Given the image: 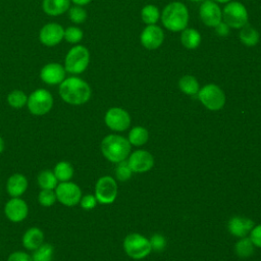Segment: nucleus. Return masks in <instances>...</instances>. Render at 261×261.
Instances as JSON below:
<instances>
[{"mask_svg": "<svg viewBox=\"0 0 261 261\" xmlns=\"http://www.w3.org/2000/svg\"><path fill=\"white\" fill-rule=\"evenodd\" d=\"M59 95L65 103L77 106L90 100L92 90L86 81L77 76H70L64 79L59 85Z\"/></svg>", "mask_w": 261, "mask_h": 261, "instance_id": "obj_1", "label": "nucleus"}, {"mask_svg": "<svg viewBox=\"0 0 261 261\" xmlns=\"http://www.w3.org/2000/svg\"><path fill=\"white\" fill-rule=\"evenodd\" d=\"M163 25L171 32L184 31L189 22V11L187 6L181 2H171L167 4L161 15Z\"/></svg>", "mask_w": 261, "mask_h": 261, "instance_id": "obj_2", "label": "nucleus"}, {"mask_svg": "<svg viewBox=\"0 0 261 261\" xmlns=\"http://www.w3.org/2000/svg\"><path fill=\"white\" fill-rule=\"evenodd\" d=\"M101 151L106 159L118 163L127 157L130 151V144L121 136L109 135L102 140Z\"/></svg>", "mask_w": 261, "mask_h": 261, "instance_id": "obj_3", "label": "nucleus"}, {"mask_svg": "<svg viewBox=\"0 0 261 261\" xmlns=\"http://www.w3.org/2000/svg\"><path fill=\"white\" fill-rule=\"evenodd\" d=\"M90 62V52L83 45L73 46L66 54L64 68L68 73L80 74L84 72Z\"/></svg>", "mask_w": 261, "mask_h": 261, "instance_id": "obj_4", "label": "nucleus"}, {"mask_svg": "<svg viewBox=\"0 0 261 261\" xmlns=\"http://www.w3.org/2000/svg\"><path fill=\"white\" fill-rule=\"evenodd\" d=\"M27 106L33 115H45L52 109L53 96L46 89H37L28 96Z\"/></svg>", "mask_w": 261, "mask_h": 261, "instance_id": "obj_5", "label": "nucleus"}, {"mask_svg": "<svg viewBox=\"0 0 261 261\" xmlns=\"http://www.w3.org/2000/svg\"><path fill=\"white\" fill-rule=\"evenodd\" d=\"M222 20L229 28L242 29L248 23V10L241 2L230 1L222 11Z\"/></svg>", "mask_w": 261, "mask_h": 261, "instance_id": "obj_6", "label": "nucleus"}, {"mask_svg": "<svg viewBox=\"0 0 261 261\" xmlns=\"http://www.w3.org/2000/svg\"><path fill=\"white\" fill-rule=\"evenodd\" d=\"M199 100L209 110H219L224 106V92L216 85L209 84L201 88L198 92Z\"/></svg>", "mask_w": 261, "mask_h": 261, "instance_id": "obj_7", "label": "nucleus"}, {"mask_svg": "<svg viewBox=\"0 0 261 261\" xmlns=\"http://www.w3.org/2000/svg\"><path fill=\"white\" fill-rule=\"evenodd\" d=\"M123 249L134 259H142L152 250L150 241L139 233L128 234L123 241Z\"/></svg>", "mask_w": 261, "mask_h": 261, "instance_id": "obj_8", "label": "nucleus"}, {"mask_svg": "<svg viewBox=\"0 0 261 261\" xmlns=\"http://www.w3.org/2000/svg\"><path fill=\"white\" fill-rule=\"evenodd\" d=\"M55 194L57 201L67 207L75 206L80 203L82 198L81 188L72 181H62L58 182L55 188Z\"/></svg>", "mask_w": 261, "mask_h": 261, "instance_id": "obj_9", "label": "nucleus"}, {"mask_svg": "<svg viewBox=\"0 0 261 261\" xmlns=\"http://www.w3.org/2000/svg\"><path fill=\"white\" fill-rule=\"evenodd\" d=\"M117 196V184L113 177H100L95 186V197L101 204H111Z\"/></svg>", "mask_w": 261, "mask_h": 261, "instance_id": "obj_10", "label": "nucleus"}, {"mask_svg": "<svg viewBox=\"0 0 261 261\" xmlns=\"http://www.w3.org/2000/svg\"><path fill=\"white\" fill-rule=\"evenodd\" d=\"M4 214L11 222H21L29 214V206L20 197H13L4 205Z\"/></svg>", "mask_w": 261, "mask_h": 261, "instance_id": "obj_11", "label": "nucleus"}, {"mask_svg": "<svg viewBox=\"0 0 261 261\" xmlns=\"http://www.w3.org/2000/svg\"><path fill=\"white\" fill-rule=\"evenodd\" d=\"M104 120L109 128L116 132L125 130L130 123L129 114L124 109L119 107H112L108 109Z\"/></svg>", "mask_w": 261, "mask_h": 261, "instance_id": "obj_12", "label": "nucleus"}, {"mask_svg": "<svg viewBox=\"0 0 261 261\" xmlns=\"http://www.w3.org/2000/svg\"><path fill=\"white\" fill-rule=\"evenodd\" d=\"M199 14L203 23L210 28H215L222 20V11L212 0H205L201 4Z\"/></svg>", "mask_w": 261, "mask_h": 261, "instance_id": "obj_13", "label": "nucleus"}, {"mask_svg": "<svg viewBox=\"0 0 261 261\" xmlns=\"http://www.w3.org/2000/svg\"><path fill=\"white\" fill-rule=\"evenodd\" d=\"M64 37V29L57 22H49L43 25L39 33L40 42L48 47L59 44Z\"/></svg>", "mask_w": 261, "mask_h": 261, "instance_id": "obj_14", "label": "nucleus"}, {"mask_svg": "<svg viewBox=\"0 0 261 261\" xmlns=\"http://www.w3.org/2000/svg\"><path fill=\"white\" fill-rule=\"evenodd\" d=\"M164 40V33L156 24L147 25L141 33V44L148 50H155L161 46Z\"/></svg>", "mask_w": 261, "mask_h": 261, "instance_id": "obj_15", "label": "nucleus"}, {"mask_svg": "<svg viewBox=\"0 0 261 261\" xmlns=\"http://www.w3.org/2000/svg\"><path fill=\"white\" fill-rule=\"evenodd\" d=\"M65 72L66 70L63 65L56 62H51L45 64L42 67L40 71V77L45 84L55 86L60 85L64 81Z\"/></svg>", "mask_w": 261, "mask_h": 261, "instance_id": "obj_16", "label": "nucleus"}, {"mask_svg": "<svg viewBox=\"0 0 261 261\" xmlns=\"http://www.w3.org/2000/svg\"><path fill=\"white\" fill-rule=\"evenodd\" d=\"M127 163L133 171L145 172L151 169L154 163V159L151 153L144 150H138L130 155Z\"/></svg>", "mask_w": 261, "mask_h": 261, "instance_id": "obj_17", "label": "nucleus"}, {"mask_svg": "<svg viewBox=\"0 0 261 261\" xmlns=\"http://www.w3.org/2000/svg\"><path fill=\"white\" fill-rule=\"evenodd\" d=\"M29 186L28 178L24 174L16 172L11 174L7 181H6V191L7 194L13 198V197H20L22 196Z\"/></svg>", "mask_w": 261, "mask_h": 261, "instance_id": "obj_18", "label": "nucleus"}, {"mask_svg": "<svg viewBox=\"0 0 261 261\" xmlns=\"http://www.w3.org/2000/svg\"><path fill=\"white\" fill-rule=\"evenodd\" d=\"M44 243V232L41 228L33 226L24 231L21 238V244L24 249L34 251Z\"/></svg>", "mask_w": 261, "mask_h": 261, "instance_id": "obj_19", "label": "nucleus"}, {"mask_svg": "<svg viewBox=\"0 0 261 261\" xmlns=\"http://www.w3.org/2000/svg\"><path fill=\"white\" fill-rule=\"evenodd\" d=\"M254 222L245 217H240V216H234L230 218L228 222V229L231 234L236 237H245L247 233L253 228Z\"/></svg>", "mask_w": 261, "mask_h": 261, "instance_id": "obj_20", "label": "nucleus"}, {"mask_svg": "<svg viewBox=\"0 0 261 261\" xmlns=\"http://www.w3.org/2000/svg\"><path fill=\"white\" fill-rule=\"evenodd\" d=\"M42 7L46 14L57 16L69 9L70 0H43Z\"/></svg>", "mask_w": 261, "mask_h": 261, "instance_id": "obj_21", "label": "nucleus"}, {"mask_svg": "<svg viewBox=\"0 0 261 261\" xmlns=\"http://www.w3.org/2000/svg\"><path fill=\"white\" fill-rule=\"evenodd\" d=\"M180 42L187 49H196L201 43V35L195 29H185L180 34Z\"/></svg>", "mask_w": 261, "mask_h": 261, "instance_id": "obj_22", "label": "nucleus"}, {"mask_svg": "<svg viewBox=\"0 0 261 261\" xmlns=\"http://www.w3.org/2000/svg\"><path fill=\"white\" fill-rule=\"evenodd\" d=\"M53 172L59 182L69 181L74 173V169L71 163L68 161H59L53 168Z\"/></svg>", "mask_w": 261, "mask_h": 261, "instance_id": "obj_23", "label": "nucleus"}, {"mask_svg": "<svg viewBox=\"0 0 261 261\" xmlns=\"http://www.w3.org/2000/svg\"><path fill=\"white\" fill-rule=\"evenodd\" d=\"M239 38L244 45L248 47H253L259 42V33L255 28L247 23L241 29Z\"/></svg>", "mask_w": 261, "mask_h": 261, "instance_id": "obj_24", "label": "nucleus"}, {"mask_svg": "<svg viewBox=\"0 0 261 261\" xmlns=\"http://www.w3.org/2000/svg\"><path fill=\"white\" fill-rule=\"evenodd\" d=\"M37 182L41 190H55L58 185V180L53 170H42L37 176Z\"/></svg>", "mask_w": 261, "mask_h": 261, "instance_id": "obj_25", "label": "nucleus"}, {"mask_svg": "<svg viewBox=\"0 0 261 261\" xmlns=\"http://www.w3.org/2000/svg\"><path fill=\"white\" fill-rule=\"evenodd\" d=\"M178 87L181 92H184L187 95H195L198 94L200 87L197 79L193 75L187 74L179 79L178 81Z\"/></svg>", "mask_w": 261, "mask_h": 261, "instance_id": "obj_26", "label": "nucleus"}, {"mask_svg": "<svg viewBox=\"0 0 261 261\" xmlns=\"http://www.w3.org/2000/svg\"><path fill=\"white\" fill-rule=\"evenodd\" d=\"M54 254V247L51 244L43 243L40 247L33 251V261H52Z\"/></svg>", "mask_w": 261, "mask_h": 261, "instance_id": "obj_27", "label": "nucleus"}, {"mask_svg": "<svg viewBox=\"0 0 261 261\" xmlns=\"http://www.w3.org/2000/svg\"><path fill=\"white\" fill-rule=\"evenodd\" d=\"M141 17L142 20L146 23V24H155L160 17V12L159 9L156 5L153 4H148L146 6H144L141 10Z\"/></svg>", "mask_w": 261, "mask_h": 261, "instance_id": "obj_28", "label": "nucleus"}, {"mask_svg": "<svg viewBox=\"0 0 261 261\" xmlns=\"http://www.w3.org/2000/svg\"><path fill=\"white\" fill-rule=\"evenodd\" d=\"M28 96L21 90H13L7 96V103L15 109H20L27 105Z\"/></svg>", "mask_w": 261, "mask_h": 261, "instance_id": "obj_29", "label": "nucleus"}, {"mask_svg": "<svg viewBox=\"0 0 261 261\" xmlns=\"http://www.w3.org/2000/svg\"><path fill=\"white\" fill-rule=\"evenodd\" d=\"M149 138L148 130L142 126L134 127L128 134V142L135 146L144 145Z\"/></svg>", "mask_w": 261, "mask_h": 261, "instance_id": "obj_30", "label": "nucleus"}, {"mask_svg": "<svg viewBox=\"0 0 261 261\" xmlns=\"http://www.w3.org/2000/svg\"><path fill=\"white\" fill-rule=\"evenodd\" d=\"M254 251V244L251 239L245 238L236 244V252L242 258L250 257Z\"/></svg>", "mask_w": 261, "mask_h": 261, "instance_id": "obj_31", "label": "nucleus"}, {"mask_svg": "<svg viewBox=\"0 0 261 261\" xmlns=\"http://www.w3.org/2000/svg\"><path fill=\"white\" fill-rule=\"evenodd\" d=\"M57 201L54 190H41L38 194V202L43 207H51Z\"/></svg>", "mask_w": 261, "mask_h": 261, "instance_id": "obj_32", "label": "nucleus"}, {"mask_svg": "<svg viewBox=\"0 0 261 261\" xmlns=\"http://www.w3.org/2000/svg\"><path fill=\"white\" fill-rule=\"evenodd\" d=\"M83 37H84V33L77 27H68L67 29L64 30L63 39H65V41L70 44H77L79 42L82 41Z\"/></svg>", "mask_w": 261, "mask_h": 261, "instance_id": "obj_33", "label": "nucleus"}, {"mask_svg": "<svg viewBox=\"0 0 261 261\" xmlns=\"http://www.w3.org/2000/svg\"><path fill=\"white\" fill-rule=\"evenodd\" d=\"M68 17L73 23H83L87 19V11L79 5L69 7Z\"/></svg>", "mask_w": 261, "mask_h": 261, "instance_id": "obj_34", "label": "nucleus"}, {"mask_svg": "<svg viewBox=\"0 0 261 261\" xmlns=\"http://www.w3.org/2000/svg\"><path fill=\"white\" fill-rule=\"evenodd\" d=\"M132 172H133V170L130 169L127 161L122 160V161L118 162V165L115 169V175L119 180L124 181V180L128 179L132 176Z\"/></svg>", "mask_w": 261, "mask_h": 261, "instance_id": "obj_35", "label": "nucleus"}, {"mask_svg": "<svg viewBox=\"0 0 261 261\" xmlns=\"http://www.w3.org/2000/svg\"><path fill=\"white\" fill-rule=\"evenodd\" d=\"M97 202L98 201H97L95 195H85V196H82L80 204H81V207L83 209L92 210L93 208L96 207Z\"/></svg>", "mask_w": 261, "mask_h": 261, "instance_id": "obj_36", "label": "nucleus"}, {"mask_svg": "<svg viewBox=\"0 0 261 261\" xmlns=\"http://www.w3.org/2000/svg\"><path fill=\"white\" fill-rule=\"evenodd\" d=\"M150 244H151V248L152 250L155 251H161L165 248L166 246V241L163 238V236L159 234V233H155L151 240H150Z\"/></svg>", "mask_w": 261, "mask_h": 261, "instance_id": "obj_37", "label": "nucleus"}, {"mask_svg": "<svg viewBox=\"0 0 261 261\" xmlns=\"http://www.w3.org/2000/svg\"><path fill=\"white\" fill-rule=\"evenodd\" d=\"M7 261H33V259L32 256L24 251H15L8 256Z\"/></svg>", "mask_w": 261, "mask_h": 261, "instance_id": "obj_38", "label": "nucleus"}, {"mask_svg": "<svg viewBox=\"0 0 261 261\" xmlns=\"http://www.w3.org/2000/svg\"><path fill=\"white\" fill-rule=\"evenodd\" d=\"M250 239L255 246L261 248V224L257 225L252 229Z\"/></svg>", "mask_w": 261, "mask_h": 261, "instance_id": "obj_39", "label": "nucleus"}, {"mask_svg": "<svg viewBox=\"0 0 261 261\" xmlns=\"http://www.w3.org/2000/svg\"><path fill=\"white\" fill-rule=\"evenodd\" d=\"M214 29H215V33H216L218 36H221V37H226V36H228L229 30H230V28H229L223 20H221Z\"/></svg>", "mask_w": 261, "mask_h": 261, "instance_id": "obj_40", "label": "nucleus"}, {"mask_svg": "<svg viewBox=\"0 0 261 261\" xmlns=\"http://www.w3.org/2000/svg\"><path fill=\"white\" fill-rule=\"evenodd\" d=\"M71 2H73L75 5H79V6H84V5H87L89 4L92 0H70Z\"/></svg>", "mask_w": 261, "mask_h": 261, "instance_id": "obj_41", "label": "nucleus"}, {"mask_svg": "<svg viewBox=\"0 0 261 261\" xmlns=\"http://www.w3.org/2000/svg\"><path fill=\"white\" fill-rule=\"evenodd\" d=\"M4 148H5V143H4V140L0 137V154L4 151Z\"/></svg>", "mask_w": 261, "mask_h": 261, "instance_id": "obj_42", "label": "nucleus"}, {"mask_svg": "<svg viewBox=\"0 0 261 261\" xmlns=\"http://www.w3.org/2000/svg\"><path fill=\"white\" fill-rule=\"evenodd\" d=\"M215 2H218V3H228L230 2L231 0H214Z\"/></svg>", "mask_w": 261, "mask_h": 261, "instance_id": "obj_43", "label": "nucleus"}, {"mask_svg": "<svg viewBox=\"0 0 261 261\" xmlns=\"http://www.w3.org/2000/svg\"><path fill=\"white\" fill-rule=\"evenodd\" d=\"M190 1H193V2H200V1H203V0H190Z\"/></svg>", "mask_w": 261, "mask_h": 261, "instance_id": "obj_44", "label": "nucleus"}]
</instances>
